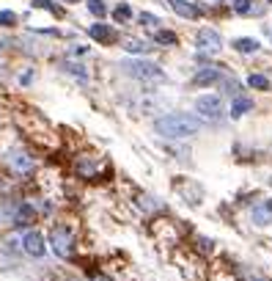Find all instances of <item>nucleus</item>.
Instances as JSON below:
<instances>
[{"label":"nucleus","instance_id":"obj_7","mask_svg":"<svg viewBox=\"0 0 272 281\" xmlns=\"http://www.w3.org/2000/svg\"><path fill=\"white\" fill-rule=\"evenodd\" d=\"M88 36L94 39V42H102V44L116 42V33L110 30V25H91V28H88Z\"/></svg>","mask_w":272,"mask_h":281},{"label":"nucleus","instance_id":"obj_17","mask_svg":"<svg viewBox=\"0 0 272 281\" xmlns=\"http://www.w3.org/2000/svg\"><path fill=\"white\" fill-rule=\"evenodd\" d=\"M157 42L160 44H176V33H171V30H157Z\"/></svg>","mask_w":272,"mask_h":281},{"label":"nucleus","instance_id":"obj_9","mask_svg":"<svg viewBox=\"0 0 272 281\" xmlns=\"http://www.w3.org/2000/svg\"><path fill=\"white\" fill-rule=\"evenodd\" d=\"M168 3H171V8L176 14H182V17H187V19H196L198 17V8L190 6L187 0H168Z\"/></svg>","mask_w":272,"mask_h":281},{"label":"nucleus","instance_id":"obj_6","mask_svg":"<svg viewBox=\"0 0 272 281\" xmlns=\"http://www.w3.org/2000/svg\"><path fill=\"white\" fill-rule=\"evenodd\" d=\"M22 248L30 257H44V237L39 232H28L22 237Z\"/></svg>","mask_w":272,"mask_h":281},{"label":"nucleus","instance_id":"obj_2","mask_svg":"<svg viewBox=\"0 0 272 281\" xmlns=\"http://www.w3.org/2000/svg\"><path fill=\"white\" fill-rule=\"evenodd\" d=\"M124 69L127 75L140 80H162V69L157 64H151V61H124Z\"/></svg>","mask_w":272,"mask_h":281},{"label":"nucleus","instance_id":"obj_10","mask_svg":"<svg viewBox=\"0 0 272 281\" xmlns=\"http://www.w3.org/2000/svg\"><path fill=\"white\" fill-rule=\"evenodd\" d=\"M33 218H36L33 207H30V204H22V207L17 209V218H14V223H17V226H30V223H33Z\"/></svg>","mask_w":272,"mask_h":281},{"label":"nucleus","instance_id":"obj_16","mask_svg":"<svg viewBox=\"0 0 272 281\" xmlns=\"http://www.w3.org/2000/svg\"><path fill=\"white\" fill-rule=\"evenodd\" d=\"M88 11L94 14V17H105V14H107V6L102 3V0H88Z\"/></svg>","mask_w":272,"mask_h":281},{"label":"nucleus","instance_id":"obj_12","mask_svg":"<svg viewBox=\"0 0 272 281\" xmlns=\"http://www.w3.org/2000/svg\"><path fill=\"white\" fill-rule=\"evenodd\" d=\"M11 166L17 168V171H25V174H28L30 168H33V160H30L28 155H14V157H11Z\"/></svg>","mask_w":272,"mask_h":281},{"label":"nucleus","instance_id":"obj_1","mask_svg":"<svg viewBox=\"0 0 272 281\" xmlns=\"http://www.w3.org/2000/svg\"><path fill=\"white\" fill-rule=\"evenodd\" d=\"M154 130L165 138L182 141V138L196 135V132L201 130V121H198L196 116H187V113H171V116H162V119L154 121Z\"/></svg>","mask_w":272,"mask_h":281},{"label":"nucleus","instance_id":"obj_24","mask_svg":"<svg viewBox=\"0 0 272 281\" xmlns=\"http://www.w3.org/2000/svg\"><path fill=\"white\" fill-rule=\"evenodd\" d=\"M33 6H36V8H50V11H55V14H61V11H58V8H55V6H53V3H50V0H33Z\"/></svg>","mask_w":272,"mask_h":281},{"label":"nucleus","instance_id":"obj_11","mask_svg":"<svg viewBox=\"0 0 272 281\" xmlns=\"http://www.w3.org/2000/svg\"><path fill=\"white\" fill-rule=\"evenodd\" d=\"M250 108H253V99H248V96H237V99H234V105H231V116H234V119H239V116L248 113Z\"/></svg>","mask_w":272,"mask_h":281},{"label":"nucleus","instance_id":"obj_3","mask_svg":"<svg viewBox=\"0 0 272 281\" xmlns=\"http://www.w3.org/2000/svg\"><path fill=\"white\" fill-rule=\"evenodd\" d=\"M50 245H53V251L58 254L61 259H66L71 254V232L66 226H55L50 232Z\"/></svg>","mask_w":272,"mask_h":281},{"label":"nucleus","instance_id":"obj_19","mask_svg":"<svg viewBox=\"0 0 272 281\" xmlns=\"http://www.w3.org/2000/svg\"><path fill=\"white\" fill-rule=\"evenodd\" d=\"M113 17L119 19V22H124V19H130V17H132V8H130V6H124V3H121V6L116 8V11H113Z\"/></svg>","mask_w":272,"mask_h":281},{"label":"nucleus","instance_id":"obj_4","mask_svg":"<svg viewBox=\"0 0 272 281\" xmlns=\"http://www.w3.org/2000/svg\"><path fill=\"white\" fill-rule=\"evenodd\" d=\"M198 53L201 55H214V53H220V47H223V39H220V33L217 30H212V28H204V30H198Z\"/></svg>","mask_w":272,"mask_h":281},{"label":"nucleus","instance_id":"obj_21","mask_svg":"<svg viewBox=\"0 0 272 281\" xmlns=\"http://www.w3.org/2000/svg\"><path fill=\"white\" fill-rule=\"evenodd\" d=\"M234 11L237 14H250L253 6H250V0H234Z\"/></svg>","mask_w":272,"mask_h":281},{"label":"nucleus","instance_id":"obj_23","mask_svg":"<svg viewBox=\"0 0 272 281\" xmlns=\"http://www.w3.org/2000/svg\"><path fill=\"white\" fill-rule=\"evenodd\" d=\"M66 69H69L71 75H77V78H80V80H85V78H88V75L83 72V66H77V64H66Z\"/></svg>","mask_w":272,"mask_h":281},{"label":"nucleus","instance_id":"obj_20","mask_svg":"<svg viewBox=\"0 0 272 281\" xmlns=\"http://www.w3.org/2000/svg\"><path fill=\"white\" fill-rule=\"evenodd\" d=\"M14 22H17V14L14 11H0V25L3 28H11Z\"/></svg>","mask_w":272,"mask_h":281},{"label":"nucleus","instance_id":"obj_15","mask_svg":"<svg viewBox=\"0 0 272 281\" xmlns=\"http://www.w3.org/2000/svg\"><path fill=\"white\" fill-rule=\"evenodd\" d=\"M253 221L259 223V226H267V223H270V209L267 207H256L253 209Z\"/></svg>","mask_w":272,"mask_h":281},{"label":"nucleus","instance_id":"obj_26","mask_svg":"<svg viewBox=\"0 0 272 281\" xmlns=\"http://www.w3.org/2000/svg\"><path fill=\"white\" fill-rule=\"evenodd\" d=\"M66 3H77V0H66Z\"/></svg>","mask_w":272,"mask_h":281},{"label":"nucleus","instance_id":"obj_14","mask_svg":"<svg viewBox=\"0 0 272 281\" xmlns=\"http://www.w3.org/2000/svg\"><path fill=\"white\" fill-rule=\"evenodd\" d=\"M148 44L146 42H140V39H130V42H127V53H148Z\"/></svg>","mask_w":272,"mask_h":281},{"label":"nucleus","instance_id":"obj_18","mask_svg":"<svg viewBox=\"0 0 272 281\" xmlns=\"http://www.w3.org/2000/svg\"><path fill=\"white\" fill-rule=\"evenodd\" d=\"M253 89H270V80L264 78V75H250V80H248Z\"/></svg>","mask_w":272,"mask_h":281},{"label":"nucleus","instance_id":"obj_22","mask_svg":"<svg viewBox=\"0 0 272 281\" xmlns=\"http://www.w3.org/2000/svg\"><path fill=\"white\" fill-rule=\"evenodd\" d=\"M140 22L143 25H148V28H154V25H160V19H157V17H154V14H140Z\"/></svg>","mask_w":272,"mask_h":281},{"label":"nucleus","instance_id":"obj_25","mask_svg":"<svg viewBox=\"0 0 272 281\" xmlns=\"http://www.w3.org/2000/svg\"><path fill=\"white\" fill-rule=\"evenodd\" d=\"M267 209H272V201H270V204H267Z\"/></svg>","mask_w":272,"mask_h":281},{"label":"nucleus","instance_id":"obj_5","mask_svg":"<svg viewBox=\"0 0 272 281\" xmlns=\"http://www.w3.org/2000/svg\"><path fill=\"white\" fill-rule=\"evenodd\" d=\"M196 110L201 116H206V119H217L220 113H223V102H220V96H198L196 102Z\"/></svg>","mask_w":272,"mask_h":281},{"label":"nucleus","instance_id":"obj_13","mask_svg":"<svg viewBox=\"0 0 272 281\" xmlns=\"http://www.w3.org/2000/svg\"><path fill=\"white\" fill-rule=\"evenodd\" d=\"M234 47H237L239 53H256V50H259V42H256V39H237Z\"/></svg>","mask_w":272,"mask_h":281},{"label":"nucleus","instance_id":"obj_8","mask_svg":"<svg viewBox=\"0 0 272 281\" xmlns=\"http://www.w3.org/2000/svg\"><path fill=\"white\" fill-rule=\"evenodd\" d=\"M220 80V69L217 66H206V69H201V72L193 78V83L196 86H212V83H217Z\"/></svg>","mask_w":272,"mask_h":281}]
</instances>
